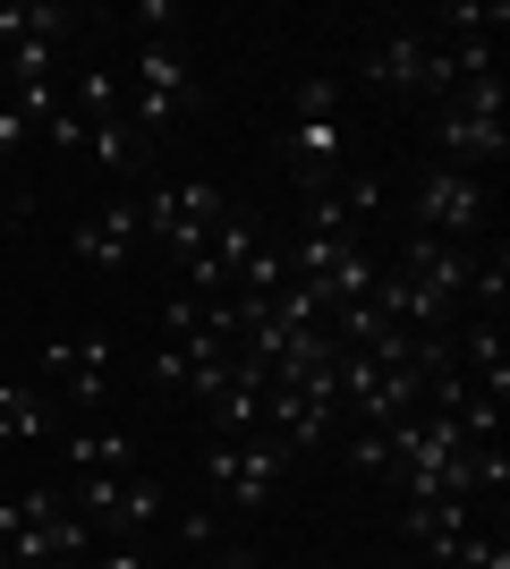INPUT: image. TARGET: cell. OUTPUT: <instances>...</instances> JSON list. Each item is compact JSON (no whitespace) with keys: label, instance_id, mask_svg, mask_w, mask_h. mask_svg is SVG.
Instances as JSON below:
<instances>
[{"label":"cell","instance_id":"cell-1","mask_svg":"<svg viewBox=\"0 0 510 569\" xmlns=\"http://www.w3.org/2000/svg\"><path fill=\"white\" fill-rule=\"evenodd\" d=\"M221 213H230V196H221V179H153V196L137 204V221H146V238L162 247L170 263H188V256H204L213 247V230H221Z\"/></svg>","mask_w":510,"mask_h":569},{"label":"cell","instance_id":"cell-2","mask_svg":"<svg viewBox=\"0 0 510 569\" xmlns=\"http://www.w3.org/2000/svg\"><path fill=\"white\" fill-rule=\"evenodd\" d=\"M69 501H77V519L94 527V545H146V527L162 519L170 493L146 468H102V476H77Z\"/></svg>","mask_w":510,"mask_h":569},{"label":"cell","instance_id":"cell-3","mask_svg":"<svg viewBox=\"0 0 510 569\" xmlns=\"http://www.w3.org/2000/svg\"><path fill=\"white\" fill-rule=\"evenodd\" d=\"M196 102H204V94H196L188 43H179V34H146V51H137V94H128V128L153 144L162 128H179Z\"/></svg>","mask_w":510,"mask_h":569},{"label":"cell","instance_id":"cell-4","mask_svg":"<svg viewBox=\"0 0 510 569\" xmlns=\"http://www.w3.org/2000/svg\"><path fill=\"white\" fill-rule=\"evenodd\" d=\"M358 77H366V86H391V94H426V102H442L451 86H460L451 51H442L426 26H391V34H374V43L358 51Z\"/></svg>","mask_w":510,"mask_h":569},{"label":"cell","instance_id":"cell-5","mask_svg":"<svg viewBox=\"0 0 510 569\" xmlns=\"http://www.w3.org/2000/svg\"><path fill=\"white\" fill-rule=\"evenodd\" d=\"M409 213H417V230H426V238L477 247V238H486V221H493V179H486V170H451V162H434L426 179H417Z\"/></svg>","mask_w":510,"mask_h":569},{"label":"cell","instance_id":"cell-6","mask_svg":"<svg viewBox=\"0 0 510 569\" xmlns=\"http://www.w3.org/2000/svg\"><path fill=\"white\" fill-rule=\"evenodd\" d=\"M281 468H290V442H281V433H247V442H213L204 485H213L230 510H264L272 485H281Z\"/></svg>","mask_w":510,"mask_h":569},{"label":"cell","instance_id":"cell-7","mask_svg":"<svg viewBox=\"0 0 510 569\" xmlns=\"http://www.w3.org/2000/svg\"><path fill=\"white\" fill-rule=\"evenodd\" d=\"M477 256H486V247H451V238H426V230H417L409 247H400V263H391V272H400L417 298H434V307L460 323L468 281H477Z\"/></svg>","mask_w":510,"mask_h":569},{"label":"cell","instance_id":"cell-8","mask_svg":"<svg viewBox=\"0 0 510 569\" xmlns=\"http://www.w3.org/2000/svg\"><path fill=\"white\" fill-rule=\"evenodd\" d=\"M349 144H358V119H290V128H281V153H290L307 196H323L340 170H349Z\"/></svg>","mask_w":510,"mask_h":569},{"label":"cell","instance_id":"cell-9","mask_svg":"<svg viewBox=\"0 0 510 569\" xmlns=\"http://www.w3.org/2000/svg\"><path fill=\"white\" fill-rule=\"evenodd\" d=\"M137 247H146L137 204H102V213H86V221L69 230V256L86 263V272H128V263H137Z\"/></svg>","mask_w":510,"mask_h":569},{"label":"cell","instance_id":"cell-10","mask_svg":"<svg viewBox=\"0 0 510 569\" xmlns=\"http://www.w3.org/2000/svg\"><path fill=\"white\" fill-rule=\"evenodd\" d=\"M34 366H43L51 382H60V391H69L77 408H94L102 391H111V332H86V340H43V357H34Z\"/></svg>","mask_w":510,"mask_h":569},{"label":"cell","instance_id":"cell-11","mask_svg":"<svg viewBox=\"0 0 510 569\" xmlns=\"http://www.w3.org/2000/svg\"><path fill=\"white\" fill-rule=\"evenodd\" d=\"M434 153L451 170H486V162L510 153V128L486 119V111H460V102H434Z\"/></svg>","mask_w":510,"mask_h":569},{"label":"cell","instance_id":"cell-12","mask_svg":"<svg viewBox=\"0 0 510 569\" xmlns=\"http://www.w3.org/2000/svg\"><path fill=\"white\" fill-rule=\"evenodd\" d=\"M60 459H69V476H102V468H137V433L120 426H86L60 442Z\"/></svg>","mask_w":510,"mask_h":569},{"label":"cell","instance_id":"cell-13","mask_svg":"<svg viewBox=\"0 0 510 569\" xmlns=\"http://www.w3.org/2000/svg\"><path fill=\"white\" fill-rule=\"evenodd\" d=\"M51 433V400L43 391H34V382H0V451H9V442H43Z\"/></svg>","mask_w":510,"mask_h":569},{"label":"cell","instance_id":"cell-14","mask_svg":"<svg viewBox=\"0 0 510 569\" xmlns=\"http://www.w3.org/2000/svg\"><path fill=\"white\" fill-rule=\"evenodd\" d=\"M86 153H94L102 170H137V162H146V137H137L128 111H120V119H102V128H86Z\"/></svg>","mask_w":510,"mask_h":569},{"label":"cell","instance_id":"cell-15","mask_svg":"<svg viewBox=\"0 0 510 569\" xmlns=\"http://www.w3.org/2000/svg\"><path fill=\"white\" fill-rule=\"evenodd\" d=\"M290 119H349L340 77H298V86H290Z\"/></svg>","mask_w":510,"mask_h":569},{"label":"cell","instance_id":"cell-16","mask_svg":"<svg viewBox=\"0 0 510 569\" xmlns=\"http://www.w3.org/2000/svg\"><path fill=\"white\" fill-rule=\"evenodd\" d=\"M340 459H349V476H391V451H383V433H349V451H340Z\"/></svg>","mask_w":510,"mask_h":569},{"label":"cell","instance_id":"cell-17","mask_svg":"<svg viewBox=\"0 0 510 569\" xmlns=\"http://www.w3.org/2000/svg\"><path fill=\"white\" fill-rule=\"evenodd\" d=\"M26 144H34V119L18 111V94H0V162H18Z\"/></svg>","mask_w":510,"mask_h":569},{"label":"cell","instance_id":"cell-18","mask_svg":"<svg viewBox=\"0 0 510 569\" xmlns=\"http://www.w3.org/2000/svg\"><path fill=\"white\" fill-rule=\"evenodd\" d=\"M86 569H153V561H146V545H94Z\"/></svg>","mask_w":510,"mask_h":569},{"label":"cell","instance_id":"cell-19","mask_svg":"<svg viewBox=\"0 0 510 569\" xmlns=\"http://www.w3.org/2000/svg\"><path fill=\"white\" fill-rule=\"evenodd\" d=\"M146 375L162 382V391H179V382H188V357H179V349H170V340H162V349H153V366H146Z\"/></svg>","mask_w":510,"mask_h":569},{"label":"cell","instance_id":"cell-20","mask_svg":"<svg viewBox=\"0 0 510 569\" xmlns=\"http://www.w3.org/2000/svg\"><path fill=\"white\" fill-rule=\"evenodd\" d=\"M179 536H188L196 552H213V510H179Z\"/></svg>","mask_w":510,"mask_h":569},{"label":"cell","instance_id":"cell-21","mask_svg":"<svg viewBox=\"0 0 510 569\" xmlns=\"http://www.w3.org/2000/svg\"><path fill=\"white\" fill-rule=\"evenodd\" d=\"M137 26H153V34H179V9H170V0H146V9H137Z\"/></svg>","mask_w":510,"mask_h":569},{"label":"cell","instance_id":"cell-22","mask_svg":"<svg viewBox=\"0 0 510 569\" xmlns=\"http://www.w3.org/2000/svg\"><path fill=\"white\" fill-rule=\"evenodd\" d=\"M204 569H264V561H256V545H221Z\"/></svg>","mask_w":510,"mask_h":569}]
</instances>
